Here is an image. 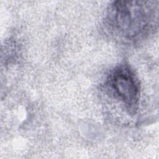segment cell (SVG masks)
<instances>
[{
  "instance_id": "2",
  "label": "cell",
  "mask_w": 159,
  "mask_h": 159,
  "mask_svg": "<svg viewBox=\"0 0 159 159\" xmlns=\"http://www.w3.org/2000/svg\"><path fill=\"white\" fill-rule=\"evenodd\" d=\"M105 88L123 104L129 114L136 113L139 106L140 86L137 76L129 65L122 64L114 68L106 78Z\"/></svg>"
},
{
  "instance_id": "1",
  "label": "cell",
  "mask_w": 159,
  "mask_h": 159,
  "mask_svg": "<svg viewBox=\"0 0 159 159\" xmlns=\"http://www.w3.org/2000/svg\"><path fill=\"white\" fill-rule=\"evenodd\" d=\"M157 1H116L109 6L106 23L113 34L133 41L148 34L157 20Z\"/></svg>"
}]
</instances>
